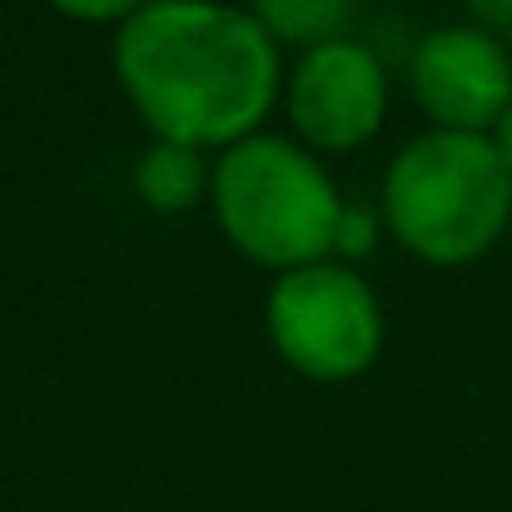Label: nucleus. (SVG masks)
<instances>
[{"label":"nucleus","instance_id":"13","mask_svg":"<svg viewBox=\"0 0 512 512\" xmlns=\"http://www.w3.org/2000/svg\"><path fill=\"white\" fill-rule=\"evenodd\" d=\"M508 244H512V229H508Z\"/></svg>","mask_w":512,"mask_h":512},{"label":"nucleus","instance_id":"6","mask_svg":"<svg viewBox=\"0 0 512 512\" xmlns=\"http://www.w3.org/2000/svg\"><path fill=\"white\" fill-rule=\"evenodd\" d=\"M408 100L433 130L493 135L512 105V50L498 30L438 25L408 50Z\"/></svg>","mask_w":512,"mask_h":512},{"label":"nucleus","instance_id":"5","mask_svg":"<svg viewBox=\"0 0 512 512\" xmlns=\"http://www.w3.org/2000/svg\"><path fill=\"white\" fill-rule=\"evenodd\" d=\"M393 80L373 45L334 35L324 45L294 50V65L284 70V120L299 145L314 155H353L373 145L388 125Z\"/></svg>","mask_w":512,"mask_h":512},{"label":"nucleus","instance_id":"11","mask_svg":"<svg viewBox=\"0 0 512 512\" xmlns=\"http://www.w3.org/2000/svg\"><path fill=\"white\" fill-rule=\"evenodd\" d=\"M473 25L483 30H512V0H463Z\"/></svg>","mask_w":512,"mask_h":512},{"label":"nucleus","instance_id":"4","mask_svg":"<svg viewBox=\"0 0 512 512\" xmlns=\"http://www.w3.org/2000/svg\"><path fill=\"white\" fill-rule=\"evenodd\" d=\"M264 334L289 373L309 383H353L383 353V304L358 264L319 259L274 274Z\"/></svg>","mask_w":512,"mask_h":512},{"label":"nucleus","instance_id":"3","mask_svg":"<svg viewBox=\"0 0 512 512\" xmlns=\"http://www.w3.org/2000/svg\"><path fill=\"white\" fill-rule=\"evenodd\" d=\"M343 199L324 155L294 135L259 130L214 155L209 214L224 244L269 274L334 259Z\"/></svg>","mask_w":512,"mask_h":512},{"label":"nucleus","instance_id":"12","mask_svg":"<svg viewBox=\"0 0 512 512\" xmlns=\"http://www.w3.org/2000/svg\"><path fill=\"white\" fill-rule=\"evenodd\" d=\"M488 140H493V150L503 155V165H508V170H512V105H508V110H503V120L493 125V135H488Z\"/></svg>","mask_w":512,"mask_h":512},{"label":"nucleus","instance_id":"7","mask_svg":"<svg viewBox=\"0 0 512 512\" xmlns=\"http://www.w3.org/2000/svg\"><path fill=\"white\" fill-rule=\"evenodd\" d=\"M209 179L214 155L179 140H150L135 160V194L150 214H194L199 204H209Z\"/></svg>","mask_w":512,"mask_h":512},{"label":"nucleus","instance_id":"1","mask_svg":"<svg viewBox=\"0 0 512 512\" xmlns=\"http://www.w3.org/2000/svg\"><path fill=\"white\" fill-rule=\"evenodd\" d=\"M110 65L150 140L204 155L259 135L284 100V50L234 0H150L115 25Z\"/></svg>","mask_w":512,"mask_h":512},{"label":"nucleus","instance_id":"10","mask_svg":"<svg viewBox=\"0 0 512 512\" xmlns=\"http://www.w3.org/2000/svg\"><path fill=\"white\" fill-rule=\"evenodd\" d=\"M45 5L60 10L65 20H80V25H125L150 0H45Z\"/></svg>","mask_w":512,"mask_h":512},{"label":"nucleus","instance_id":"8","mask_svg":"<svg viewBox=\"0 0 512 512\" xmlns=\"http://www.w3.org/2000/svg\"><path fill=\"white\" fill-rule=\"evenodd\" d=\"M358 0H249V15L279 40V50H309L348 35Z\"/></svg>","mask_w":512,"mask_h":512},{"label":"nucleus","instance_id":"9","mask_svg":"<svg viewBox=\"0 0 512 512\" xmlns=\"http://www.w3.org/2000/svg\"><path fill=\"white\" fill-rule=\"evenodd\" d=\"M383 234H388V229H383V214H378V204L343 199L339 229H334V259H343V264H358V259H368V254L378 249V239H383Z\"/></svg>","mask_w":512,"mask_h":512},{"label":"nucleus","instance_id":"2","mask_svg":"<svg viewBox=\"0 0 512 512\" xmlns=\"http://www.w3.org/2000/svg\"><path fill=\"white\" fill-rule=\"evenodd\" d=\"M378 214L393 244L433 269L488 259L512 229V170L488 135L418 130L398 145L378 184Z\"/></svg>","mask_w":512,"mask_h":512}]
</instances>
